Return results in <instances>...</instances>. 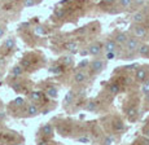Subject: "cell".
Here are the masks:
<instances>
[{"instance_id":"26","label":"cell","mask_w":149,"mask_h":145,"mask_svg":"<svg viewBox=\"0 0 149 145\" xmlns=\"http://www.w3.org/2000/svg\"><path fill=\"white\" fill-rule=\"evenodd\" d=\"M114 137H111V136H108V137H105V140H104V144H107V145H109V144H113L114 143Z\"/></svg>"},{"instance_id":"6","label":"cell","mask_w":149,"mask_h":145,"mask_svg":"<svg viewBox=\"0 0 149 145\" xmlns=\"http://www.w3.org/2000/svg\"><path fill=\"white\" fill-rule=\"evenodd\" d=\"M86 79H87V75L83 71H77L74 75V82H77V83H83Z\"/></svg>"},{"instance_id":"31","label":"cell","mask_w":149,"mask_h":145,"mask_svg":"<svg viewBox=\"0 0 149 145\" xmlns=\"http://www.w3.org/2000/svg\"><path fill=\"white\" fill-rule=\"evenodd\" d=\"M116 57V52H107V58L108 60H111Z\"/></svg>"},{"instance_id":"12","label":"cell","mask_w":149,"mask_h":145,"mask_svg":"<svg viewBox=\"0 0 149 145\" xmlns=\"http://www.w3.org/2000/svg\"><path fill=\"white\" fill-rule=\"evenodd\" d=\"M47 95L52 99H56L58 96V91H57L56 87H48L47 88Z\"/></svg>"},{"instance_id":"10","label":"cell","mask_w":149,"mask_h":145,"mask_svg":"<svg viewBox=\"0 0 149 145\" xmlns=\"http://www.w3.org/2000/svg\"><path fill=\"white\" fill-rule=\"evenodd\" d=\"M52 132H53V127L51 126L49 123L44 124V126L42 127V133H43V135H45V136H49V135H52Z\"/></svg>"},{"instance_id":"7","label":"cell","mask_w":149,"mask_h":145,"mask_svg":"<svg viewBox=\"0 0 149 145\" xmlns=\"http://www.w3.org/2000/svg\"><path fill=\"white\" fill-rule=\"evenodd\" d=\"M127 35H126L125 33H119V34H117V36H116V43L117 44H125L126 42H127Z\"/></svg>"},{"instance_id":"20","label":"cell","mask_w":149,"mask_h":145,"mask_svg":"<svg viewBox=\"0 0 149 145\" xmlns=\"http://www.w3.org/2000/svg\"><path fill=\"white\" fill-rule=\"evenodd\" d=\"M86 109L88 110V112H93V110H96L97 109V104L95 101H91L90 104L87 105V106H86Z\"/></svg>"},{"instance_id":"19","label":"cell","mask_w":149,"mask_h":145,"mask_svg":"<svg viewBox=\"0 0 149 145\" xmlns=\"http://www.w3.org/2000/svg\"><path fill=\"white\" fill-rule=\"evenodd\" d=\"M30 97L33 99V100L38 101V100H40V99H42V93H40V92H38V91H34V92H31Z\"/></svg>"},{"instance_id":"24","label":"cell","mask_w":149,"mask_h":145,"mask_svg":"<svg viewBox=\"0 0 149 145\" xmlns=\"http://www.w3.org/2000/svg\"><path fill=\"white\" fill-rule=\"evenodd\" d=\"M131 3H132V0H119V4L122 7H128V5H131Z\"/></svg>"},{"instance_id":"36","label":"cell","mask_w":149,"mask_h":145,"mask_svg":"<svg viewBox=\"0 0 149 145\" xmlns=\"http://www.w3.org/2000/svg\"><path fill=\"white\" fill-rule=\"evenodd\" d=\"M114 0H104V3H107V4H110V3H113Z\"/></svg>"},{"instance_id":"25","label":"cell","mask_w":149,"mask_h":145,"mask_svg":"<svg viewBox=\"0 0 149 145\" xmlns=\"http://www.w3.org/2000/svg\"><path fill=\"white\" fill-rule=\"evenodd\" d=\"M35 34H38V35H43V34H45L44 29H43L42 26H36L35 27Z\"/></svg>"},{"instance_id":"13","label":"cell","mask_w":149,"mask_h":145,"mask_svg":"<svg viewBox=\"0 0 149 145\" xmlns=\"http://www.w3.org/2000/svg\"><path fill=\"white\" fill-rule=\"evenodd\" d=\"M14 44H16V40H14L13 38H8L7 40L4 42V48L5 49H8V51H10L14 47Z\"/></svg>"},{"instance_id":"16","label":"cell","mask_w":149,"mask_h":145,"mask_svg":"<svg viewBox=\"0 0 149 145\" xmlns=\"http://www.w3.org/2000/svg\"><path fill=\"white\" fill-rule=\"evenodd\" d=\"M113 128L116 131H122L123 128H125V124H123L122 121H116L113 123Z\"/></svg>"},{"instance_id":"32","label":"cell","mask_w":149,"mask_h":145,"mask_svg":"<svg viewBox=\"0 0 149 145\" xmlns=\"http://www.w3.org/2000/svg\"><path fill=\"white\" fill-rule=\"evenodd\" d=\"M21 66L22 67H29V66H30V61H27V60H24V61H22V64H21Z\"/></svg>"},{"instance_id":"14","label":"cell","mask_w":149,"mask_h":145,"mask_svg":"<svg viewBox=\"0 0 149 145\" xmlns=\"http://www.w3.org/2000/svg\"><path fill=\"white\" fill-rule=\"evenodd\" d=\"M22 73H24V67H22L21 65H17V66H14L12 69V75L14 78H16V76H19Z\"/></svg>"},{"instance_id":"21","label":"cell","mask_w":149,"mask_h":145,"mask_svg":"<svg viewBox=\"0 0 149 145\" xmlns=\"http://www.w3.org/2000/svg\"><path fill=\"white\" fill-rule=\"evenodd\" d=\"M136 109L135 108H131V109H128V118L130 119H135L136 118Z\"/></svg>"},{"instance_id":"15","label":"cell","mask_w":149,"mask_h":145,"mask_svg":"<svg viewBox=\"0 0 149 145\" xmlns=\"http://www.w3.org/2000/svg\"><path fill=\"white\" fill-rule=\"evenodd\" d=\"M144 18H145V15L144 13H141V12H137V13H135V15L132 16V19L136 22V24H140L141 21H144Z\"/></svg>"},{"instance_id":"18","label":"cell","mask_w":149,"mask_h":145,"mask_svg":"<svg viewBox=\"0 0 149 145\" xmlns=\"http://www.w3.org/2000/svg\"><path fill=\"white\" fill-rule=\"evenodd\" d=\"M66 48L69 51H71V52H77V48H78V44L75 43V42H70L68 45H66Z\"/></svg>"},{"instance_id":"34","label":"cell","mask_w":149,"mask_h":145,"mask_svg":"<svg viewBox=\"0 0 149 145\" xmlns=\"http://www.w3.org/2000/svg\"><path fill=\"white\" fill-rule=\"evenodd\" d=\"M56 16L60 17V18H61V17H64V10H56Z\"/></svg>"},{"instance_id":"37","label":"cell","mask_w":149,"mask_h":145,"mask_svg":"<svg viewBox=\"0 0 149 145\" xmlns=\"http://www.w3.org/2000/svg\"><path fill=\"white\" fill-rule=\"evenodd\" d=\"M140 3H143V0H136V4H140Z\"/></svg>"},{"instance_id":"35","label":"cell","mask_w":149,"mask_h":145,"mask_svg":"<svg viewBox=\"0 0 149 145\" xmlns=\"http://www.w3.org/2000/svg\"><path fill=\"white\" fill-rule=\"evenodd\" d=\"M4 35V27H0V38Z\"/></svg>"},{"instance_id":"1","label":"cell","mask_w":149,"mask_h":145,"mask_svg":"<svg viewBox=\"0 0 149 145\" xmlns=\"http://www.w3.org/2000/svg\"><path fill=\"white\" fill-rule=\"evenodd\" d=\"M125 44L128 52H135V51H137V47H139V40H137V38H131L127 39V42Z\"/></svg>"},{"instance_id":"33","label":"cell","mask_w":149,"mask_h":145,"mask_svg":"<svg viewBox=\"0 0 149 145\" xmlns=\"http://www.w3.org/2000/svg\"><path fill=\"white\" fill-rule=\"evenodd\" d=\"M87 65H88V61L87 60H83L81 64H79V67H84V66H87Z\"/></svg>"},{"instance_id":"17","label":"cell","mask_w":149,"mask_h":145,"mask_svg":"<svg viewBox=\"0 0 149 145\" xmlns=\"http://www.w3.org/2000/svg\"><path fill=\"white\" fill-rule=\"evenodd\" d=\"M74 100V92L73 91H69V93H66V96H65V102L66 104H71Z\"/></svg>"},{"instance_id":"9","label":"cell","mask_w":149,"mask_h":145,"mask_svg":"<svg viewBox=\"0 0 149 145\" xmlns=\"http://www.w3.org/2000/svg\"><path fill=\"white\" fill-rule=\"evenodd\" d=\"M136 79L139 82H143L147 79V71L144 69H137L136 70Z\"/></svg>"},{"instance_id":"28","label":"cell","mask_w":149,"mask_h":145,"mask_svg":"<svg viewBox=\"0 0 149 145\" xmlns=\"http://www.w3.org/2000/svg\"><path fill=\"white\" fill-rule=\"evenodd\" d=\"M14 105H17V106H21V105H24V99L18 97L14 100Z\"/></svg>"},{"instance_id":"23","label":"cell","mask_w":149,"mask_h":145,"mask_svg":"<svg viewBox=\"0 0 149 145\" xmlns=\"http://www.w3.org/2000/svg\"><path fill=\"white\" fill-rule=\"evenodd\" d=\"M35 0H24V5L25 7H34L35 5Z\"/></svg>"},{"instance_id":"8","label":"cell","mask_w":149,"mask_h":145,"mask_svg":"<svg viewBox=\"0 0 149 145\" xmlns=\"http://www.w3.org/2000/svg\"><path fill=\"white\" fill-rule=\"evenodd\" d=\"M27 114L30 115V117L38 115V114H39V109H38V106H36V105H34V104L29 105V106H27Z\"/></svg>"},{"instance_id":"38","label":"cell","mask_w":149,"mask_h":145,"mask_svg":"<svg viewBox=\"0 0 149 145\" xmlns=\"http://www.w3.org/2000/svg\"><path fill=\"white\" fill-rule=\"evenodd\" d=\"M147 100L149 101V91H148V92H147Z\"/></svg>"},{"instance_id":"11","label":"cell","mask_w":149,"mask_h":145,"mask_svg":"<svg viewBox=\"0 0 149 145\" xmlns=\"http://www.w3.org/2000/svg\"><path fill=\"white\" fill-rule=\"evenodd\" d=\"M137 49H139V53L141 56H147L149 55V45L148 44H139V47H137Z\"/></svg>"},{"instance_id":"5","label":"cell","mask_w":149,"mask_h":145,"mask_svg":"<svg viewBox=\"0 0 149 145\" xmlns=\"http://www.w3.org/2000/svg\"><path fill=\"white\" fill-rule=\"evenodd\" d=\"M116 48H117V43L114 40H108L107 43L104 44L105 52H116Z\"/></svg>"},{"instance_id":"22","label":"cell","mask_w":149,"mask_h":145,"mask_svg":"<svg viewBox=\"0 0 149 145\" xmlns=\"http://www.w3.org/2000/svg\"><path fill=\"white\" fill-rule=\"evenodd\" d=\"M109 89H110L111 93H118L119 92V86H118V84H111Z\"/></svg>"},{"instance_id":"2","label":"cell","mask_w":149,"mask_h":145,"mask_svg":"<svg viewBox=\"0 0 149 145\" xmlns=\"http://www.w3.org/2000/svg\"><path fill=\"white\" fill-rule=\"evenodd\" d=\"M104 66H105L104 61H101V60H95V61H92V64H91V70H92L93 73H100V71H102Z\"/></svg>"},{"instance_id":"27","label":"cell","mask_w":149,"mask_h":145,"mask_svg":"<svg viewBox=\"0 0 149 145\" xmlns=\"http://www.w3.org/2000/svg\"><path fill=\"white\" fill-rule=\"evenodd\" d=\"M78 141H79V143H90L91 139L87 137V136H81V137L78 139Z\"/></svg>"},{"instance_id":"39","label":"cell","mask_w":149,"mask_h":145,"mask_svg":"<svg viewBox=\"0 0 149 145\" xmlns=\"http://www.w3.org/2000/svg\"><path fill=\"white\" fill-rule=\"evenodd\" d=\"M145 133H147V136H148V137H149V128L147 130V132H145Z\"/></svg>"},{"instance_id":"4","label":"cell","mask_w":149,"mask_h":145,"mask_svg":"<svg viewBox=\"0 0 149 145\" xmlns=\"http://www.w3.org/2000/svg\"><path fill=\"white\" fill-rule=\"evenodd\" d=\"M100 52H101V45L97 43L91 44L90 48H88V53H90L91 56H97V55H100Z\"/></svg>"},{"instance_id":"3","label":"cell","mask_w":149,"mask_h":145,"mask_svg":"<svg viewBox=\"0 0 149 145\" xmlns=\"http://www.w3.org/2000/svg\"><path fill=\"white\" fill-rule=\"evenodd\" d=\"M134 34H135L136 38H144L147 35V29L144 26H141V25H136L134 27Z\"/></svg>"},{"instance_id":"30","label":"cell","mask_w":149,"mask_h":145,"mask_svg":"<svg viewBox=\"0 0 149 145\" xmlns=\"http://www.w3.org/2000/svg\"><path fill=\"white\" fill-rule=\"evenodd\" d=\"M51 71H52L53 74H60V73H61V67H58V66L52 67V69H51Z\"/></svg>"},{"instance_id":"29","label":"cell","mask_w":149,"mask_h":145,"mask_svg":"<svg viewBox=\"0 0 149 145\" xmlns=\"http://www.w3.org/2000/svg\"><path fill=\"white\" fill-rule=\"evenodd\" d=\"M62 61H64V65H70L71 64V57H69V56H66V57H64L62 58Z\"/></svg>"}]
</instances>
